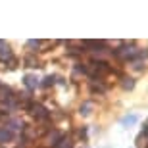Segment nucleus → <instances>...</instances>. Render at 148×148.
Returning <instances> with one entry per match:
<instances>
[{
  "instance_id": "obj_5",
  "label": "nucleus",
  "mask_w": 148,
  "mask_h": 148,
  "mask_svg": "<svg viewBox=\"0 0 148 148\" xmlns=\"http://www.w3.org/2000/svg\"><path fill=\"white\" fill-rule=\"evenodd\" d=\"M10 140H14V133L10 129H6V127H0V144L10 143Z\"/></svg>"
},
{
  "instance_id": "obj_15",
  "label": "nucleus",
  "mask_w": 148,
  "mask_h": 148,
  "mask_svg": "<svg viewBox=\"0 0 148 148\" xmlns=\"http://www.w3.org/2000/svg\"><path fill=\"white\" fill-rule=\"evenodd\" d=\"M79 137L87 138V129H79Z\"/></svg>"
},
{
  "instance_id": "obj_11",
  "label": "nucleus",
  "mask_w": 148,
  "mask_h": 148,
  "mask_svg": "<svg viewBox=\"0 0 148 148\" xmlns=\"http://www.w3.org/2000/svg\"><path fill=\"white\" fill-rule=\"evenodd\" d=\"M54 148H73V143H71V138H69V137H64Z\"/></svg>"
},
{
  "instance_id": "obj_14",
  "label": "nucleus",
  "mask_w": 148,
  "mask_h": 148,
  "mask_svg": "<svg viewBox=\"0 0 148 148\" xmlns=\"http://www.w3.org/2000/svg\"><path fill=\"white\" fill-rule=\"evenodd\" d=\"M137 121V115H127V117H123V125H133Z\"/></svg>"
},
{
  "instance_id": "obj_8",
  "label": "nucleus",
  "mask_w": 148,
  "mask_h": 148,
  "mask_svg": "<svg viewBox=\"0 0 148 148\" xmlns=\"http://www.w3.org/2000/svg\"><path fill=\"white\" fill-rule=\"evenodd\" d=\"M129 66H131V69H135V71H138V73L144 71V67H146V66H144V62L143 60H137V58L129 62Z\"/></svg>"
},
{
  "instance_id": "obj_9",
  "label": "nucleus",
  "mask_w": 148,
  "mask_h": 148,
  "mask_svg": "<svg viewBox=\"0 0 148 148\" xmlns=\"http://www.w3.org/2000/svg\"><path fill=\"white\" fill-rule=\"evenodd\" d=\"M23 62H25V66H27V67H40V64H38V60L35 58L33 54L25 56V60H23Z\"/></svg>"
},
{
  "instance_id": "obj_16",
  "label": "nucleus",
  "mask_w": 148,
  "mask_h": 148,
  "mask_svg": "<svg viewBox=\"0 0 148 148\" xmlns=\"http://www.w3.org/2000/svg\"><path fill=\"white\" fill-rule=\"evenodd\" d=\"M17 148H23V146H17Z\"/></svg>"
},
{
  "instance_id": "obj_3",
  "label": "nucleus",
  "mask_w": 148,
  "mask_h": 148,
  "mask_svg": "<svg viewBox=\"0 0 148 148\" xmlns=\"http://www.w3.org/2000/svg\"><path fill=\"white\" fill-rule=\"evenodd\" d=\"M23 83H25V87L29 88V92H33L37 87H40V81H38L37 75H25L23 77Z\"/></svg>"
},
{
  "instance_id": "obj_12",
  "label": "nucleus",
  "mask_w": 148,
  "mask_h": 148,
  "mask_svg": "<svg viewBox=\"0 0 148 148\" xmlns=\"http://www.w3.org/2000/svg\"><path fill=\"white\" fill-rule=\"evenodd\" d=\"M54 79H56L54 75L44 77V79H42V83H40V87H44V88H46V87H50V85H54Z\"/></svg>"
},
{
  "instance_id": "obj_2",
  "label": "nucleus",
  "mask_w": 148,
  "mask_h": 148,
  "mask_svg": "<svg viewBox=\"0 0 148 148\" xmlns=\"http://www.w3.org/2000/svg\"><path fill=\"white\" fill-rule=\"evenodd\" d=\"M6 129H10L12 133L14 131H23L25 129V123L17 117H6Z\"/></svg>"
},
{
  "instance_id": "obj_10",
  "label": "nucleus",
  "mask_w": 148,
  "mask_h": 148,
  "mask_svg": "<svg viewBox=\"0 0 148 148\" xmlns=\"http://www.w3.org/2000/svg\"><path fill=\"white\" fill-rule=\"evenodd\" d=\"M90 110H92V102H88V100H87V102H83V104H81L79 114H81V115H88V114H90Z\"/></svg>"
},
{
  "instance_id": "obj_1",
  "label": "nucleus",
  "mask_w": 148,
  "mask_h": 148,
  "mask_svg": "<svg viewBox=\"0 0 148 148\" xmlns=\"http://www.w3.org/2000/svg\"><path fill=\"white\" fill-rule=\"evenodd\" d=\"M137 52H138V48L135 46V42H123V46H121V48L112 50V54H114L117 60H121V62H131V60H135V58H137Z\"/></svg>"
},
{
  "instance_id": "obj_4",
  "label": "nucleus",
  "mask_w": 148,
  "mask_h": 148,
  "mask_svg": "<svg viewBox=\"0 0 148 148\" xmlns=\"http://www.w3.org/2000/svg\"><path fill=\"white\" fill-rule=\"evenodd\" d=\"M64 137H66V135H64L62 131H56V129H52V131L48 133V144H50L52 148H54V146H56L58 143H60V140H62Z\"/></svg>"
},
{
  "instance_id": "obj_7",
  "label": "nucleus",
  "mask_w": 148,
  "mask_h": 148,
  "mask_svg": "<svg viewBox=\"0 0 148 148\" xmlns=\"http://www.w3.org/2000/svg\"><path fill=\"white\" fill-rule=\"evenodd\" d=\"M121 87L125 88V90H131V88H135V79L129 75H123L121 77Z\"/></svg>"
},
{
  "instance_id": "obj_13",
  "label": "nucleus",
  "mask_w": 148,
  "mask_h": 148,
  "mask_svg": "<svg viewBox=\"0 0 148 148\" xmlns=\"http://www.w3.org/2000/svg\"><path fill=\"white\" fill-rule=\"evenodd\" d=\"M42 40H27V46L29 48H40V46H42Z\"/></svg>"
},
{
  "instance_id": "obj_6",
  "label": "nucleus",
  "mask_w": 148,
  "mask_h": 148,
  "mask_svg": "<svg viewBox=\"0 0 148 148\" xmlns=\"http://www.w3.org/2000/svg\"><path fill=\"white\" fill-rule=\"evenodd\" d=\"M90 90H92V92H98V94H104L106 85L102 81H90Z\"/></svg>"
},
{
  "instance_id": "obj_17",
  "label": "nucleus",
  "mask_w": 148,
  "mask_h": 148,
  "mask_svg": "<svg viewBox=\"0 0 148 148\" xmlns=\"http://www.w3.org/2000/svg\"><path fill=\"white\" fill-rule=\"evenodd\" d=\"M146 148H148V146H146Z\"/></svg>"
}]
</instances>
